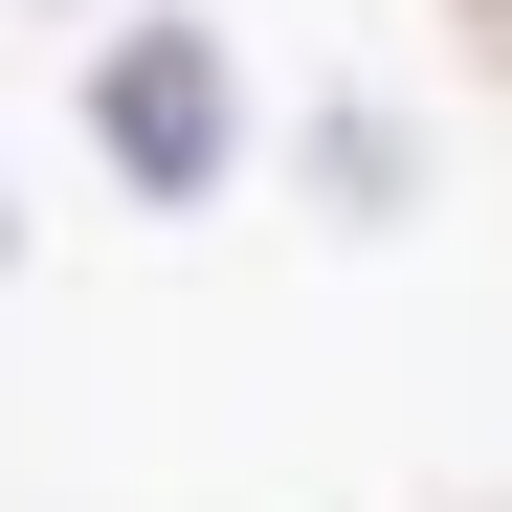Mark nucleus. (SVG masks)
Listing matches in <instances>:
<instances>
[{"mask_svg": "<svg viewBox=\"0 0 512 512\" xmlns=\"http://www.w3.org/2000/svg\"><path fill=\"white\" fill-rule=\"evenodd\" d=\"M0 268H23V201H0Z\"/></svg>", "mask_w": 512, "mask_h": 512, "instance_id": "20e7f679", "label": "nucleus"}, {"mask_svg": "<svg viewBox=\"0 0 512 512\" xmlns=\"http://www.w3.org/2000/svg\"><path fill=\"white\" fill-rule=\"evenodd\" d=\"M290 134H312V201H334V223H379V201H423V156H401L379 112H290Z\"/></svg>", "mask_w": 512, "mask_h": 512, "instance_id": "f03ea898", "label": "nucleus"}, {"mask_svg": "<svg viewBox=\"0 0 512 512\" xmlns=\"http://www.w3.org/2000/svg\"><path fill=\"white\" fill-rule=\"evenodd\" d=\"M90 23H134V0H90Z\"/></svg>", "mask_w": 512, "mask_h": 512, "instance_id": "39448f33", "label": "nucleus"}, {"mask_svg": "<svg viewBox=\"0 0 512 512\" xmlns=\"http://www.w3.org/2000/svg\"><path fill=\"white\" fill-rule=\"evenodd\" d=\"M446 45H468V67H490V90H512V0H446Z\"/></svg>", "mask_w": 512, "mask_h": 512, "instance_id": "7ed1b4c3", "label": "nucleus"}, {"mask_svg": "<svg viewBox=\"0 0 512 512\" xmlns=\"http://www.w3.org/2000/svg\"><path fill=\"white\" fill-rule=\"evenodd\" d=\"M67 134H90V179H112V201L201 223L245 156H268V90H245L223 0H134V23H90V67H67Z\"/></svg>", "mask_w": 512, "mask_h": 512, "instance_id": "f257e3e1", "label": "nucleus"}]
</instances>
